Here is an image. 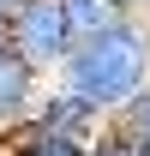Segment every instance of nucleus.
<instances>
[{"label":"nucleus","instance_id":"1","mask_svg":"<svg viewBox=\"0 0 150 156\" xmlns=\"http://www.w3.org/2000/svg\"><path fill=\"white\" fill-rule=\"evenodd\" d=\"M54 84H66L72 96H84L90 108H102L114 120L132 96L150 90V18L132 12L120 30H108L96 42H78L66 54V66L54 72Z\"/></svg>","mask_w":150,"mask_h":156},{"label":"nucleus","instance_id":"2","mask_svg":"<svg viewBox=\"0 0 150 156\" xmlns=\"http://www.w3.org/2000/svg\"><path fill=\"white\" fill-rule=\"evenodd\" d=\"M6 48L24 54L42 78H54L60 66H66V54L78 48L72 24H66V6H60V0H24L18 12L6 18Z\"/></svg>","mask_w":150,"mask_h":156},{"label":"nucleus","instance_id":"3","mask_svg":"<svg viewBox=\"0 0 150 156\" xmlns=\"http://www.w3.org/2000/svg\"><path fill=\"white\" fill-rule=\"evenodd\" d=\"M30 126L90 150L96 138L108 132V114H102V108H90L84 96H72L66 84H54V78H48V84H42V96H36V108H30Z\"/></svg>","mask_w":150,"mask_h":156},{"label":"nucleus","instance_id":"4","mask_svg":"<svg viewBox=\"0 0 150 156\" xmlns=\"http://www.w3.org/2000/svg\"><path fill=\"white\" fill-rule=\"evenodd\" d=\"M42 84H48V78H42L24 54L0 48V138L18 132V126H30V108H36Z\"/></svg>","mask_w":150,"mask_h":156},{"label":"nucleus","instance_id":"5","mask_svg":"<svg viewBox=\"0 0 150 156\" xmlns=\"http://www.w3.org/2000/svg\"><path fill=\"white\" fill-rule=\"evenodd\" d=\"M60 6H66L72 42H96V36H108V30H120V24L132 18L120 0H60Z\"/></svg>","mask_w":150,"mask_h":156},{"label":"nucleus","instance_id":"6","mask_svg":"<svg viewBox=\"0 0 150 156\" xmlns=\"http://www.w3.org/2000/svg\"><path fill=\"white\" fill-rule=\"evenodd\" d=\"M6 150L12 156H90L84 144H66V138H54V132H36V126L6 132Z\"/></svg>","mask_w":150,"mask_h":156},{"label":"nucleus","instance_id":"7","mask_svg":"<svg viewBox=\"0 0 150 156\" xmlns=\"http://www.w3.org/2000/svg\"><path fill=\"white\" fill-rule=\"evenodd\" d=\"M114 132L126 138V144H132L138 156H150V90H144V96H132L126 108L114 114Z\"/></svg>","mask_w":150,"mask_h":156},{"label":"nucleus","instance_id":"8","mask_svg":"<svg viewBox=\"0 0 150 156\" xmlns=\"http://www.w3.org/2000/svg\"><path fill=\"white\" fill-rule=\"evenodd\" d=\"M90 156H138V150H132L126 138L114 132V120H108V132H102V138H96V144H90Z\"/></svg>","mask_w":150,"mask_h":156},{"label":"nucleus","instance_id":"9","mask_svg":"<svg viewBox=\"0 0 150 156\" xmlns=\"http://www.w3.org/2000/svg\"><path fill=\"white\" fill-rule=\"evenodd\" d=\"M18 6H24V0H0V24L12 18V12H18Z\"/></svg>","mask_w":150,"mask_h":156},{"label":"nucleus","instance_id":"10","mask_svg":"<svg viewBox=\"0 0 150 156\" xmlns=\"http://www.w3.org/2000/svg\"><path fill=\"white\" fill-rule=\"evenodd\" d=\"M0 48H6V24H0Z\"/></svg>","mask_w":150,"mask_h":156}]
</instances>
